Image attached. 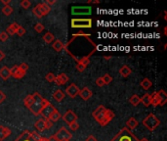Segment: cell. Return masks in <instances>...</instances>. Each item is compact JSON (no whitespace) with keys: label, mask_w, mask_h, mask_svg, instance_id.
<instances>
[{"label":"cell","mask_w":167,"mask_h":141,"mask_svg":"<svg viewBox=\"0 0 167 141\" xmlns=\"http://www.w3.org/2000/svg\"><path fill=\"white\" fill-rule=\"evenodd\" d=\"M49 101L45 98H43L38 92H34L32 95H28L24 98V103L30 112L35 116H38L41 112V110L45 107V105Z\"/></svg>","instance_id":"1"},{"label":"cell","mask_w":167,"mask_h":141,"mask_svg":"<svg viewBox=\"0 0 167 141\" xmlns=\"http://www.w3.org/2000/svg\"><path fill=\"white\" fill-rule=\"evenodd\" d=\"M110 141H139V139L134 135L131 130L125 126Z\"/></svg>","instance_id":"2"},{"label":"cell","mask_w":167,"mask_h":141,"mask_svg":"<svg viewBox=\"0 0 167 141\" xmlns=\"http://www.w3.org/2000/svg\"><path fill=\"white\" fill-rule=\"evenodd\" d=\"M142 124H143V126H145L150 131H153L156 128H157L159 126L160 121L156 115L148 114L147 117L143 120Z\"/></svg>","instance_id":"3"},{"label":"cell","mask_w":167,"mask_h":141,"mask_svg":"<svg viewBox=\"0 0 167 141\" xmlns=\"http://www.w3.org/2000/svg\"><path fill=\"white\" fill-rule=\"evenodd\" d=\"M71 27L73 29H90L92 27V19H72Z\"/></svg>","instance_id":"4"},{"label":"cell","mask_w":167,"mask_h":141,"mask_svg":"<svg viewBox=\"0 0 167 141\" xmlns=\"http://www.w3.org/2000/svg\"><path fill=\"white\" fill-rule=\"evenodd\" d=\"M106 113H107V108L103 105H100L94 112L92 113V116H93V118L95 119V121L97 122H99V125H101L105 118V116H106Z\"/></svg>","instance_id":"5"},{"label":"cell","mask_w":167,"mask_h":141,"mask_svg":"<svg viewBox=\"0 0 167 141\" xmlns=\"http://www.w3.org/2000/svg\"><path fill=\"white\" fill-rule=\"evenodd\" d=\"M54 136L58 139V141L62 140H71L72 137V134L69 131V130H66V127H61L60 130L54 134Z\"/></svg>","instance_id":"6"},{"label":"cell","mask_w":167,"mask_h":141,"mask_svg":"<svg viewBox=\"0 0 167 141\" xmlns=\"http://www.w3.org/2000/svg\"><path fill=\"white\" fill-rule=\"evenodd\" d=\"M72 15H90L91 7L90 6H74L71 8Z\"/></svg>","instance_id":"7"},{"label":"cell","mask_w":167,"mask_h":141,"mask_svg":"<svg viewBox=\"0 0 167 141\" xmlns=\"http://www.w3.org/2000/svg\"><path fill=\"white\" fill-rule=\"evenodd\" d=\"M55 110H56V108L52 105L50 102H48L45 105V107L41 110V112H40L39 115L42 116V119L43 120H48L49 117H50L51 114L55 111Z\"/></svg>","instance_id":"8"},{"label":"cell","mask_w":167,"mask_h":141,"mask_svg":"<svg viewBox=\"0 0 167 141\" xmlns=\"http://www.w3.org/2000/svg\"><path fill=\"white\" fill-rule=\"evenodd\" d=\"M62 118H63V120H64V121L66 122V124H67L70 126L71 124H72V122L76 121L78 117H77V115L75 113H73V111L69 110L67 112H66V114Z\"/></svg>","instance_id":"9"},{"label":"cell","mask_w":167,"mask_h":141,"mask_svg":"<svg viewBox=\"0 0 167 141\" xmlns=\"http://www.w3.org/2000/svg\"><path fill=\"white\" fill-rule=\"evenodd\" d=\"M79 88L77 87V85L76 84H74V83H71L70 84V86H67L66 89V93L69 95L71 98H75L78 93H79Z\"/></svg>","instance_id":"10"},{"label":"cell","mask_w":167,"mask_h":141,"mask_svg":"<svg viewBox=\"0 0 167 141\" xmlns=\"http://www.w3.org/2000/svg\"><path fill=\"white\" fill-rule=\"evenodd\" d=\"M10 72H11V76L12 77H14L15 78L17 79H21L24 77V75H26V73L23 72L21 69H20V67L15 65L13 68L10 69Z\"/></svg>","instance_id":"11"},{"label":"cell","mask_w":167,"mask_h":141,"mask_svg":"<svg viewBox=\"0 0 167 141\" xmlns=\"http://www.w3.org/2000/svg\"><path fill=\"white\" fill-rule=\"evenodd\" d=\"M78 95L81 97L84 101H87L93 96V92H92V90H90L88 87H83L81 90H79Z\"/></svg>","instance_id":"12"},{"label":"cell","mask_w":167,"mask_h":141,"mask_svg":"<svg viewBox=\"0 0 167 141\" xmlns=\"http://www.w3.org/2000/svg\"><path fill=\"white\" fill-rule=\"evenodd\" d=\"M69 81H70L69 77H67L65 73H60L58 77H56L54 82L57 84V85H64V84H66Z\"/></svg>","instance_id":"13"},{"label":"cell","mask_w":167,"mask_h":141,"mask_svg":"<svg viewBox=\"0 0 167 141\" xmlns=\"http://www.w3.org/2000/svg\"><path fill=\"white\" fill-rule=\"evenodd\" d=\"M14 141H33L30 131L28 130H24L20 135H19Z\"/></svg>","instance_id":"14"},{"label":"cell","mask_w":167,"mask_h":141,"mask_svg":"<svg viewBox=\"0 0 167 141\" xmlns=\"http://www.w3.org/2000/svg\"><path fill=\"white\" fill-rule=\"evenodd\" d=\"M114 113L111 111V110H109V109H107V113H106V116H105V118H104V120H103V121H102V124L100 125L101 126H107L109 122L113 120V118H114Z\"/></svg>","instance_id":"15"},{"label":"cell","mask_w":167,"mask_h":141,"mask_svg":"<svg viewBox=\"0 0 167 141\" xmlns=\"http://www.w3.org/2000/svg\"><path fill=\"white\" fill-rule=\"evenodd\" d=\"M11 133H12V131L8 127L0 126V141H3L4 139H6Z\"/></svg>","instance_id":"16"},{"label":"cell","mask_w":167,"mask_h":141,"mask_svg":"<svg viewBox=\"0 0 167 141\" xmlns=\"http://www.w3.org/2000/svg\"><path fill=\"white\" fill-rule=\"evenodd\" d=\"M11 77V72H10V69L8 67H2L1 69H0V77H1L3 81H7L8 78H10Z\"/></svg>","instance_id":"17"},{"label":"cell","mask_w":167,"mask_h":141,"mask_svg":"<svg viewBox=\"0 0 167 141\" xmlns=\"http://www.w3.org/2000/svg\"><path fill=\"white\" fill-rule=\"evenodd\" d=\"M21 26L18 23H13V24H11L10 26L7 28V29H6V33H7V34L9 35H14V34H16V33H17V30H18V29L20 28Z\"/></svg>","instance_id":"18"},{"label":"cell","mask_w":167,"mask_h":141,"mask_svg":"<svg viewBox=\"0 0 167 141\" xmlns=\"http://www.w3.org/2000/svg\"><path fill=\"white\" fill-rule=\"evenodd\" d=\"M156 93L158 95V98H159V106H163L164 104L167 102V94H166V92L163 89H161L159 91H156Z\"/></svg>","instance_id":"19"},{"label":"cell","mask_w":167,"mask_h":141,"mask_svg":"<svg viewBox=\"0 0 167 141\" xmlns=\"http://www.w3.org/2000/svg\"><path fill=\"white\" fill-rule=\"evenodd\" d=\"M32 14L36 17V18H38V19H40V18L42 17H44V13H43V10L41 8V4H37L35 7L32 9Z\"/></svg>","instance_id":"20"},{"label":"cell","mask_w":167,"mask_h":141,"mask_svg":"<svg viewBox=\"0 0 167 141\" xmlns=\"http://www.w3.org/2000/svg\"><path fill=\"white\" fill-rule=\"evenodd\" d=\"M138 125H139V122H138V121L136 120L135 118H130L126 121V127L128 128V130H135V128L138 126Z\"/></svg>","instance_id":"21"},{"label":"cell","mask_w":167,"mask_h":141,"mask_svg":"<svg viewBox=\"0 0 167 141\" xmlns=\"http://www.w3.org/2000/svg\"><path fill=\"white\" fill-rule=\"evenodd\" d=\"M131 73H132V70L130 69L128 66H126V65H124L119 70V75L121 77H128L130 75H131Z\"/></svg>","instance_id":"22"},{"label":"cell","mask_w":167,"mask_h":141,"mask_svg":"<svg viewBox=\"0 0 167 141\" xmlns=\"http://www.w3.org/2000/svg\"><path fill=\"white\" fill-rule=\"evenodd\" d=\"M64 46H65V44H64L61 40H59V39H56V40L53 42V43H52L53 49H54L55 51H57V52H61L62 50H63Z\"/></svg>","instance_id":"23"},{"label":"cell","mask_w":167,"mask_h":141,"mask_svg":"<svg viewBox=\"0 0 167 141\" xmlns=\"http://www.w3.org/2000/svg\"><path fill=\"white\" fill-rule=\"evenodd\" d=\"M53 98H54V99L57 101V102H61V101L65 98L64 91H62L61 89L56 90L55 92H54V94H53Z\"/></svg>","instance_id":"24"},{"label":"cell","mask_w":167,"mask_h":141,"mask_svg":"<svg viewBox=\"0 0 167 141\" xmlns=\"http://www.w3.org/2000/svg\"><path fill=\"white\" fill-rule=\"evenodd\" d=\"M34 126L36 127V130L38 131H40V132L44 131L45 130V121L43 119H39L38 121L35 122Z\"/></svg>","instance_id":"25"},{"label":"cell","mask_w":167,"mask_h":141,"mask_svg":"<svg viewBox=\"0 0 167 141\" xmlns=\"http://www.w3.org/2000/svg\"><path fill=\"white\" fill-rule=\"evenodd\" d=\"M151 105H152L153 107L159 106V98H158L156 91L151 94Z\"/></svg>","instance_id":"26"},{"label":"cell","mask_w":167,"mask_h":141,"mask_svg":"<svg viewBox=\"0 0 167 141\" xmlns=\"http://www.w3.org/2000/svg\"><path fill=\"white\" fill-rule=\"evenodd\" d=\"M141 103L143 104L145 107L151 106V94L150 93L144 94V96L141 98Z\"/></svg>","instance_id":"27"},{"label":"cell","mask_w":167,"mask_h":141,"mask_svg":"<svg viewBox=\"0 0 167 141\" xmlns=\"http://www.w3.org/2000/svg\"><path fill=\"white\" fill-rule=\"evenodd\" d=\"M140 85H141V87L143 88L144 90H148L152 86V82L148 78H144L143 81L141 82Z\"/></svg>","instance_id":"28"},{"label":"cell","mask_w":167,"mask_h":141,"mask_svg":"<svg viewBox=\"0 0 167 141\" xmlns=\"http://www.w3.org/2000/svg\"><path fill=\"white\" fill-rule=\"evenodd\" d=\"M61 118H62V116H61L60 112L58 111V110H55V111L51 114L50 117H49L48 120H50L52 122H56V121H58Z\"/></svg>","instance_id":"29"},{"label":"cell","mask_w":167,"mask_h":141,"mask_svg":"<svg viewBox=\"0 0 167 141\" xmlns=\"http://www.w3.org/2000/svg\"><path fill=\"white\" fill-rule=\"evenodd\" d=\"M43 39H44V41L46 42V43L50 44L55 40V36L53 33H51L50 32H49V33H46L44 35H43Z\"/></svg>","instance_id":"30"},{"label":"cell","mask_w":167,"mask_h":141,"mask_svg":"<svg viewBox=\"0 0 167 141\" xmlns=\"http://www.w3.org/2000/svg\"><path fill=\"white\" fill-rule=\"evenodd\" d=\"M129 102L132 104L133 106H138L139 104L141 103V98L138 96V95H136V94H134V95H132L131 97H130V99H129Z\"/></svg>","instance_id":"31"},{"label":"cell","mask_w":167,"mask_h":141,"mask_svg":"<svg viewBox=\"0 0 167 141\" xmlns=\"http://www.w3.org/2000/svg\"><path fill=\"white\" fill-rule=\"evenodd\" d=\"M2 13H3L5 16H10L12 13H13V8H12L10 5L4 6V7L2 8Z\"/></svg>","instance_id":"32"},{"label":"cell","mask_w":167,"mask_h":141,"mask_svg":"<svg viewBox=\"0 0 167 141\" xmlns=\"http://www.w3.org/2000/svg\"><path fill=\"white\" fill-rule=\"evenodd\" d=\"M77 64H81V65H83L84 67H87V66L90 64V58H88V57H83V58H81V59H79Z\"/></svg>","instance_id":"33"},{"label":"cell","mask_w":167,"mask_h":141,"mask_svg":"<svg viewBox=\"0 0 167 141\" xmlns=\"http://www.w3.org/2000/svg\"><path fill=\"white\" fill-rule=\"evenodd\" d=\"M41 4V8H42V10H43V13H44V15L46 16L49 12L51 11V6H49V5H47L46 3H40Z\"/></svg>","instance_id":"34"},{"label":"cell","mask_w":167,"mask_h":141,"mask_svg":"<svg viewBox=\"0 0 167 141\" xmlns=\"http://www.w3.org/2000/svg\"><path fill=\"white\" fill-rule=\"evenodd\" d=\"M34 29H35L36 33H40L43 32V30H44V26L42 24V23H37L35 26H34Z\"/></svg>","instance_id":"35"},{"label":"cell","mask_w":167,"mask_h":141,"mask_svg":"<svg viewBox=\"0 0 167 141\" xmlns=\"http://www.w3.org/2000/svg\"><path fill=\"white\" fill-rule=\"evenodd\" d=\"M102 78H103V81H104L105 84H109L111 82H113V77H111L109 75V73H106V75H105V76H103Z\"/></svg>","instance_id":"36"},{"label":"cell","mask_w":167,"mask_h":141,"mask_svg":"<svg viewBox=\"0 0 167 141\" xmlns=\"http://www.w3.org/2000/svg\"><path fill=\"white\" fill-rule=\"evenodd\" d=\"M45 78H46V81L48 82H54L55 78H56V76L54 75L53 73H48L47 75H46V77H45Z\"/></svg>","instance_id":"37"},{"label":"cell","mask_w":167,"mask_h":141,"mask_svg":"<svg viewBox=\"0 0 167 141\" xmlns=\"http://www.w3.org/2000/svg\"><path fill=\"white\" fill-rule=\"evenodd\" d=\"M30 5H32V2H30L29 0H23L21 2V6L24 9H28L30 7Z\"/></svg>","instance_id":"38"},{"label":"cell","mask_w":167,"mask_h":141,"mask_svg":"<svg viewBox=\"0 0 167 141\" xmlns=\"http://www.w3.org/2000/svg\"><path fill=\"white\" fill-rule=\"evenodd\" d=\"M8 36L9 35L7 34V33H6V32H1V33H0V41H3V42L7 41Z\"/></svg>","instance_id":"39"},{"label":"cell","mask_w":167,"mask_h":141,"mask_svg":"<svg viewBox=\"0 0 167 141\" xmlns=\"http://www.w3.org/2000/svg\"><path fill=\"white\" fill-rule=\"evenodd\" d=\"M95 83H96L97 86H99V87H103L104 85H105V82H104V81H103L102 77H98L96 81H95Z\"/></svg>","instance_id":"40"},{"label":"cell","mask_w":167,"mask_h":141,"mask_svg":"<svg viewBox=\"0 0 167 141\" xmlns=\"http://www.w3.org/2000/svg\"><path fill=\"white\" fill-rule=\"evenodd\" d=\"M70 128H71V130H72V131L77 130L78 128H79L78 122H77V121H74V122H72V124H71V125H70Z\"/></svg>","instance_id":"41"},{"label":"cell","mask_w":167,"mask_h":141,"mask_svg":"<svg viewBox=\"0 0 167 141\" xmlns=\"http://www.w3.org/2000/svg\"><path fill=\"white\" fill-rule=\"evenodd\" d=\"M30 134H32V137L33 139V141H39L41 139L42 136H40L38 133L35 132V131H32V132H30Z\"/></svg>","instance_id":"42"},{"label":"cell","mask_w":167,"mask_h":141,"mask_svg":"<svg viewBox=\"0 0 167 141\" xmlns=\"http://www.w3.org/2000/svg\"><path fill=\"white\" fill-rule=\"evenodd\" d=\"M24 33H26V29H24V28H23L22 26L18 29V30H17V33H16V34H18L19 36H23Z\"/></svg>","instance_id":"43"},{"label":"cell","mask_w":167,"mask_h":141,"mask_svg":"<svg viewBox=\"0 0 167 141\" xmlns=\"http://www.w3.org/2000/svg\"><path fill=\"white\" fill-rule=\"evenodd\" d=\"M19 67H20V69H21L23 72H24V73H27V71L28 70V65L27 63H22Z\"/></svg>","instance_id":"44"},{"label":"cell","mask_w":167,"mask_h":141,"mask_svg":"<svg viewBox=\"0 0 167 141\" xmlns=\"http://www.w3.org/2000/svg\"><path fill=\"white\" fill-rule=\"evenodd\" d=\"M45 121V130H49L53 126V122L50 120H44Z\"/></svg>","instance_id":"45"},{"label":"cell","mask_w":167,"mask_h":141,"mask_svg":"<svg viewBox=\"0 0 167 141\" xmlns=\"http://www.w3.org/2000/svg\"><path fill=\"white\" fill-rule=\"evenodd\" d=\"M76 70L79 72V73H83L84 71H85V69H86V67H84L83 65H81V64H76Z\"/></svg>","instance_id":"46"},{"label":"cell","mask_w":167,"mask_h":141,"mask_svg":"<svg viewBox=\"0 0 167 141\" xmlns=\"http://www.w3.org/2000/svg\"><path fill=\"white\" fill-rule=\"evenodd\" d=\"M6 99V94L2 91H0V104H1L4 100Z\"/></svg>","instance_id":"47"},{"label":"cell","mask_w":167,"mask_h":141,"mask_svg":"<svg viewBox=\"0 0 167 141\" xmlns=\"http://www.w3.org/2000/svg\"><path fill=\"white\" fill-rule=\"evenodd\" d=\"M56 2H57V0H46L44 3H46V4L49 5V6H51V5L56 4Z\"/></svg>","instance_id":"48"},{"label":"cell","mask_w":167,"mask_h":141,"mask_svg":"<svg viewBox=\"0 0 167 141\" xmlns=\"http://www.w3.org/2000/svg\"><path fill=\"white\" fill-rule=\"evenodd\" d=\"M85 141H98L97 140V138L95 137V136H93V135H89L87 138H86V140Z\"/></svg>","instance_id":"49"},{"label":"cell","mask_w":167,"mask_h":141,"mask_svg":"<svg viewBox=\"0 0 167 141\" xmlns=\"http://www.w3.org/2000/svg\"><path fill=\"white\" fill-rule=\"evenodd\" d=\"M91 3H93V4H99V3H100V0H94V1H92V0H88L87 4H91Z\"/></svg>","instance_id":"50"},{"label":"cell","mask_w":167,"mask_h":141,"mask_svg":"<svg viewBox=\"0 0 167 141\" xmlns=\"http://www.w3.org/2000/svg\"><path fill=\"white\" fill-rule=\"evenodd\" d=\"M10 2H11V0H1V3H2V4H4V6L9 5V4H10Z\"/></svg>","instance_id":"51"},{"label":"cell","mask_w":167,"mask_h":141,"mask_svg":"<svg viewBox=\"0 0 167 141\" xmlns=\"http://www.w3.org/2000/svg\"><path fill=\"white\" fill-rule=\"evenodd\" d=\"M5 56H6V55H5V53H4L3 51H1V50H0V61H2V60L5 58Z\"/></svg>","instance_id":"52"},{"label":"cell","mask_w":167,"mask_h":141,"mask_svg":"<svg viewBox=\"0 0 167 141\" xmlns=\"http://www.w3.org/2000/svg\"><path fill=\"white\" fill-rule=\"evenodd\" d=\"M48 141H58V139L56 138L54 135H52V136H50V138H48Z\"/></svg>","instance_id":"53"},{"label":"cell","mask_w":167,"mask_h":141,"mask_svg":"<svg viewBox=\"0 0 167 141\" xmlns=\"http://www.w3.org/2000/svg\"><path fill=\"white\" fill-rule=\"evenodd\" d=\"M39 141H48V138H46V137H41V139H40Z\"/></svg>","instance_id":"54"},{"label":"cell","mask_w":167,"mask_h":141,"mask_svg":"<svg viewBox=\"0 0 167 141\" xmlns=\"http://www.w3.org/2000/svg\"><path fill=\"white\" fill-rule=\"evenodd\" d=\"M164 34L167 35V28H166V27L164 28Z\"/></svg>","instance_id":"55"},{"label":"cell","mask_w":167,"mask_h":141,"mask_svg":"<svg viewBox=\"0 0 167 141\" xmlns=\"http://www.w3.org/2000/svg\"><path fill=\"white\" fill-rule=\"evenodd\" d=\"M139 141H148L147 138H143V139H141V140H139Z\"/></svg>","instance_id":"56"},{"label":"cell","mask_w":167,"mask_h":141,"mask_svg":"<svg viewBox=\"0 0 167 141\" xmlns=\"http://www.w3.org/2000/svg\"><path fill=\"white\" fill-rule=\"evenodd\" d=\"M111 57H105V59H107V60H109V59H110Z\"/></svg>","instance_id":"57"},{"label":"cell","mask_w":167,"mask_h":141,"mask_svg":"<svg viewBox=\"0 0 167 141\" xmlns=\"http://www.w3.org/2000/svg\"><path fill=\"white\" fill-rule=\"evenodd\" d=\"M62 141H70V140H62Z\"/></svg>","instance_id":"58"}]
</instances>
